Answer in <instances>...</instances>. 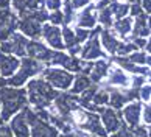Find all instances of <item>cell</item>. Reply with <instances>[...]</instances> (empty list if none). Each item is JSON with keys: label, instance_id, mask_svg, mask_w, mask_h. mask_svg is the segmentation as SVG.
<instances>
[{"label": "cell", "instance_id": "cell-1", "mask_svg": "<svg viewBox=\"0 0 151 137\" xmlns=\"http://www.w3.org/2000/svg\"><path fill=\"white\" fill-rule=\"evenodd\" d=\"M58 94H59V90L55 89L44 78H35L27 86V101L36 111L48 107Z\"/></svg>", "mask_w": 151, "mask_h": 137}, {"label": "cell", "instance_id": "cell-2", "mask_svg": "<svg viewBox=\"0 0 151 137\" xmlns=\"http://www.w3.org/2000/svg\"><path fill=\"white\" fill-rule=\"evenodd\" d=\"M27 105V89H14V87H0V117L3 122L17 114L22 107Z\"/></svg>", "mask_w": 151, "mask_h": 137}, {"label": "cell", "instance_id": "cell-3", "mask_svg": "<svg viewBox=\"0 0 151 137\" xmlns=\"http://www.w3.org/2000/svg\"><path fill=\"white\" fill-rule=\"evenodd\" d=\"M19 70H16L14 76H9L6 79H0V87H3V86H13V87H22L27 81H28L30 76H35L37 73L42 72V64L36 59L33 58H22L20 64H19Z\"/></svg>", "mask_w": 151, "mask_h": 137}, {"label": "cell", "instance_id": "cell-4", "mask_svg": "<svg viewBox=\"0 0 151 137\" xmlns=\"http://www.w3.org/2000/svg\"><path fill=\"white\" fill-rule=\"evenodd\" d=\"M22 111L25 114L28 125L31 126V131H30L31 137H58V129L47 120L39 118L36 111H33L28 106H24Z\"/></svg>", "mask_w": 151, "mask_h": 137}, {"label": "cell", "instance_id": "cell-5", "mask_svg": "<svg viewBox=\"0 0 151 137\" xmlns=\"http://www.w3.org/2000/svg\"><path fill=\"white\" fill-rule=\"evenodd\" d=\"M44 73V79L47 83H50L55 89L58 90H65L72 86V81H73V75L65 70V68H56V67H47L42 68Z\"/></svg>", "mask_w": 151, "mask_h": 137}, {"label": "cell", "instance_id": "cell-6", "mask_svg": "<svg viewBox=\"0 0 151 137\" xmlns=\"http://www.w3.org/2000/svg\"><path fill=\"white\" fill-rule=\"evenodd\" d=\"M27 42H28V39L24 34L14 31L6 41L0 44V53H6V55L14 53L16 56L22 58V56L27 55Z\"/></svg>", "mask_w": 151, "mask_h": 137}, {"label": "cell", "instance_id": "cell-7", "mask_svg": "<svg viewBox=\"0 0 151 137\" xmlns=\"http://www.w3.org/2000/svg\"><path fill=\"white\" fill-rule=\"evenodd\" d=\"M101 28H97L93 30V33L89 36V41L86 42L84 47H81V58L86 59V61H93L97 58H104L106 53L101 50V45H100V41H98V33Z\"/></svg>", "mask_w": 151, "mask_h": 137}, {"label": "cell", "instance_id": "cell-8", "mask_svg": "<svg viewBox=\"0 0 151 137\" xmlns=\"http://www.w3.org/2000/svg\"><path fill=\"white\" fill-rule=\"evenodd\" d=\"M48 64L50 66H61L69 72H81V67H83V62L80 59H76L75 56L65 55L64 51H61V50L53 51Z\"/></svg>", "mask_w": 151, "mask_h": 137}, {"label": "cell", "instance_id": "cell-9", "mask_svg": "<svg viewBox=\"0 0 151 137\" xmlns=\"http://www.w3.org/2000/svg\"><path fill=\"white\" fill-rule=\"evenodd\" d=\"M17 28L20 30V33L24 34V36L37 39L41 36V31H42V24L37 22L35 17H31L28 14V11H27L24 16H20V20L17 22Z\"/></svg>", "mask_w": 151, "mask_h": 137}, {"label": "cell", "instance_id": "cell-10", "mask_svg": "<svg viewBox=\"0 0 151 137\" xmlns=\"http://www.w3.org/2000/svg\"><path fill=\"white\" fill-rule=\"evenodd\" d=\"M27 55H28L30 58L39 61V62L41 61L42 62H48L50 58H52V55H53V50H50L47 45H44L42 42L33 39V41L27 42Z\"/></svg>", "mask_w": 151, "mask_h": 137}, {"label": "cell", "instance_id": "cell-11", "mask_svg": "<svg viewBox=\"0 0 151 137\" xmlns=\"http://www.w3.org/2000/svg\"><path fill=\"white\" fill-rule=\"evenodd\" d=\"M97 111L101 114V125L106 129V133H115L117 129L120 128L122 120H120V114L115 112L112 107H101L98 106Z\"/></svg>", "mask_w": 151, "mask_h": 137}, {"label": "cell", "instance_id": "cell-12", "mask_svg": "<svg viewBox=\"0 0 151 137\" xmlns=\"http://www.w3.org/2000/svg\"><path fill=\"white\" fill-rule=\"evenodd\" d=\"M41 36L45 39V42L50 47L56 48V50H64V42H63V36H61V30L56 25H42V31Z\"/></svg>", "mask_w": 151, "mask_h": 137}, {"label": "cell", "instance_id": "cell-13", "mask_svg": "<svg viewBox=\"0 0 151 137\" xmlns=\"http://www.w3.org/2000/svg\"><path fill=\"white\" fill-rule=\"evenodd\" d=\"M109 73H106V76H108V81H106V87H128V86L131 84V79L129 76L126 75L125 72L122 70L119 67H109Z\"/></svg>", "mask_w": 151, "mask_h": 137}, {"label": "cell", "instance_id": "cell-14", "mask_svg": "<svg viewBox=\"0 0 151 137\" xmlns=\"http://www.w3.org/2000/svg\"><path fill=\"white\" fill-rule=\"evenodd\" d=\"M19 64H20V61L17 56L0 53V73H2L3 78L13 76L16 73V70L19 68Z\"/></svg>", "mask_w": 151, "mask_h": 137}, {"label": "cell", "instance_id": "cell-15", "mask_svg": "<svg viewBox=\"0 0 151 137\" xmlns=\"http://www.w3.org/2000/svg\"><path fill=\"white\" fill-rule=\"evenodd\" d=\"M9 129L11 133H14L16 137H30V125L25 118L24 111L20 114H14V117L9 123Z\"/></svg>", "mask_w": 151, "mask_h": 137}, {"label": "cell", "instance_id": "cell-16", "mask_svg": "<svg viewBox=\"0 0 151 137\" xmlns=\"http://www.w3.org/2000/svg\"><path fill=\"white\" fill-rule=\"evenodd\" d=\"M76 24L80 28H86V30H91L95 27V24H97V9H95L93 5L84 6V9L76 17Z\"/></svg>", "mask_w": 151, "mask_h": 137}, {"label": "cell", "instance_id": "cell-17", "mask_svg": "<svg viewBox=\"0 0 151 137\" xmlns=\"http://www.w3.org/2000/svg\"><path fill=\"white\" fill-rule=\"evenodd\" d=\"M140 112H142V105L139 101H132L128 106L123 107V118L126 120V123L129 125L131 128H136L139 123H140Z\"/></svg>", "mask_w": 151, "mask_h": 137}, {"label": "cell", "instance_id": "cell-18", "mask_svg": "<svg viewBox=\"0 0 151 137\" xmlns=\"http://www.w3.org/2000/svg\"><path fill=\"white\" fill-rule=\"evenodd\" d=\"M114 62H117V64L120 66V68H123V70L129 72V73H134V75H142V76H148L150 75V67L147 66H137L134 64L132 61L128 59V56H117V58H114Z\"/></svg>", "mask_w": 151, "mask_h": 137}, {"label": "cell", "instance_id": "cell-19", "mask_svg": "<svg viewBox=\"0 0 151 137\" xmlns=\"http://www.w3.org/2000/svg\"><path fill=\"white\" fill-rule=\"evenodd\" d=\"M109 70V62L104 61V59H100V61H95L92 62V67L89 70V75H91V81L92 83H101L106 73Z\"/></svg>", "mask_w": 151, "mask_h": 137}, {"label": "cell", "instance_id": "cell-20", "mask_svg": "<svg viewBox=\"0 0 151 137\" xmlns=\"http://www.w3.org/2000/svg\"><path fill=\"white\" fill-rule=\"evenodd\" d=\"M132 36H137V37H148L150 36V27H148V14H139L134 20V25H132Z\"/></svg>", "mask_w": 151, "mask_h": 137}, {"label": "cell", "instance_id": "cell-21", "mask_svg": "<svg viewBox=\"0 0 151 137\" xmlns=\"http://www.w3.org/2000/svg\"><path fill=\"white\" fill-rule=\"evenodd\" d=\"M100 33H101V44H103V47L106 48V51L111 53V55H115L122 42L108 30V28H106V30H101Z\"/></svg>", "mask_w": 151, "mask_h": 137}, {"label": "cell", "instance_id": "cell-22", "mask_svg": "<svg viewBox=\"0 0 151 137\" xmlns=\"http://www.w3.org/2000/svg\"><path fill=\"white\" fill-rule=\"evenodd\" d=\"M109 90H111V95H109L108 103L112 106V109H122V107L128 103L125 90H123V92L119 89H109ZM109 90H106V92H109Z\"/></svg>", "mask_w": 151, "mask_h": 137}, {"label": "cell", "instance_id": "cell-23", "mask_svg": "<svg viewBox=\"0 0 151 137\" xmlns=\"http://www.w3.org/2000/svg\"><path fill=\"white\" fill-rule=\"evenodd\" d=\"M92 86V81L91 78H89L86 73H80L78 76L73 78V81H72V94L76 95V94H81L83 90H86L87 87H91Z\"/></svg>", "mask_w": 151, "mask_h": 137}, {"label": "cell", "instance_id": "cell-24", "mask_svg": "<svg viewBox=\"0 0 151 137\" xmlns=\"http://www.w3.org/2000/svg\"><path fill=\"white\" fill-rule=\"evenodd\" d=\"M17 22L19 19L16 17V14H13L9 11V8H5V9H0V28L3 27H8L11 30H16L17 28Z\"/></svg>", "mask_w": 151, "mask_h": 137}, {"label": "cell", "instance_id": "cell-25", "mask_svg": "<svg viewBox=\"0 0 151 137\" xmlns=\"http://www.w3.org/2000/svg\"><path fill=\"white\" fill-rule=\"evenodd\" d=\"M114 30L117 34H120L122 37H125L126 34H129L132 30V19L131 17H122V19H117L114 24Z\"/></svg>", "mask_w": 151, "mask_h": 137}, {"label": "cell", "instance_id": "cell-26", "mask_svg": "<svg viewBox=\"0 0 151 137\" xmlns=\"http://www.w3.org/2000/svg\"><path fill=\"white\" fill-rule=\"evenodd\" d=\"M108 8L111 9V13H112V17L115 19H122V17H126V14L129 13V5L125 3V2H111L108 5Z\"/></svg>", "mask_w": 151, "mask_h": 137}, {"label": "cell", "instance_id": "cell-27", "mask_svg": "<svg viewBox=\"0 0 151 137\" xmlns=\"http://www.w3.org/2000/svg\"><path fill=\"white\" fill-rule=\"evenodd\" d=\"M61 36H63V42H64V47L70 48L76 45V37H75V33L72 28H69V25H64V28L61 30Z\"/></svg>", "mask_w": 151, "mask_h": 137}, {"label": "cell", "instance_id": "cell-28", "mask_svg": "<svg viewBox=\"0 0 151 137\" xmlns=\"http://www.w3.org/2000/svg\"><path fill=\"white\" fill-rule=\"evenodd\" d=\"M128 59L132 61L134 64H137V66H143V64H147L150 66V55L148 53H145V51H132V53L128 55Z\"/></svg>", "mask_w": 151, "mask_h": 137}, {"label": "cell", "instance_id": "cell-29", "mask_svg": "<svg viewBox=\"0 0 151 137\" xmlns=\"http://www.w3.org/2000/svg\"><path fill=\"white\" fill-rule=\"evenodd\" d=\"M100 11V14H98V17H97V20L101 24L104 28H109V27H112V24H114V17H112V13H111V9L106 6V8H101V9H98Z\"/></svg>", "mask_w": 151, "mask_h": 137}, {"label": "cell", "instance_id": "cell-30", "mask_svg": "<svg viewBox=\"0 0 151 137\" xmlns=\"http://www.w3.org/2000/svg\"><path fill=\"white\" fill-rule=\"evenodd\" d=\"M108 100H109V94L106 92L104 89L97 90V92H95V95H93V98H92V106H93L92 111H97L98 106L106 105V103H108Z\"/></svg>", "mask_w": 151, "mask_h": 137}, {"label": "cell", "instance_id": "cell-31", "mask_svg": "<svg viewBox=\"0 0 151 137\" xmlns=\"http://www.w3.org/2000/svg\"><path fill=\"white\" fill-rule=\"evenodd\" d=\"M136 50H137V47L132 42H122L119 50H117V55L119 56H128L129 53H132V51H136Z\"/></svg>", "mask_w": 151, "mask_h": 137}, {"label": "cell", "instance_id": "cell-32", "mask_svg": "<svg viewBox=\"0 0 151 137\" xmlns=\"http://www.w3.org/2000/svg\"><path fill=\"white\" fill-rule=\"evenodd\" d=\"M47 19L52 22V25H63L64 24V14H63V11H59V9L52 11Z\"/></svg>", "mask_w": 151, "mask_h": 137}, {"label": "cell", "instance_id": "cell-33", "mask_svg": "<svg viewBox=\"0 0 151 137\" xmlns=\"http://www.w3.org/2000/svg\"><path fill=\"white\" fill-rule=\"evenodd\" d=\"M134 134H132V128L131 126H128V125H125L122 122V125H120V128L115 131V134L112 136V137H132Z\"/></svg>", "mask_w": 151, "mask_h": 137}, {"label": "cell", "instance_id": "cell-34", "mask_svg": "<svg viewBox=\"0 0 151 137\" xmlns=\"http://www.w3.org/2000/svg\"><path fill=\"white\" fill-rule=\"evenodd\" d=\"M73 33H75V37H76V42H78V44L87 41L89 36H91L89 30H86V28H80V27H76L75 30H73Z\"/></svg>", "mask_w": 151, "mask_h": 137}, {"label": "cell", "instance_id": "cell-35", "mask_svg": "<svg viewBox=\"0 0 151 137\" xmlns=\"http://www.w3.org/2000/svg\"><path fill=\"white\" fill-rule=\"evenodd\" d=\"M27 11H36L44 8V0H25Z\"/></svg>", "mask_w": 151, "mask_h": 137}, {"label": "cell", "instance_id": "cell-36", "mask_svg": "<svg viewBox=\"0 0 151 137\" xmlns=\"http://www.w3.org/2000/svg\"><path fill=\"white\" fill-rule=\"evenodd\" d=\"M13 8L19 13V16H24L27 13V6H25V0H11Z\"/></svg>", "mask_w": 151, "mask_h": 137}, {"label": "cell", "instance_id": "cell-37", "mask_svg": "<svg viewBox=\"0 0 151 137\" xmlns=\"http://www.w3.org/2000/svg\"><path fill=\"white\" fill-rule=\"evenodd\" d=\"M44 6L50 11H56L63 6V0H44Z\"/></svg>", "mask_w": 151, "mask_h": 137}, {"label": "cell", "instance_id": "cell-38", "mask_svg": "<svg viewBox=\"0 0 151 137\" xmlns=\"http://www.w3.org/2000/svg\"><path fill=\"white\" fill-rule=\"evenodd\" d=\"M150 92H151L150 84H143L142 87L139 89V97H140L143 101H150Z\"/></svg>", "mask_w": 151, "mask_h": 137}, {"label": "cell", "instance_id": "cell-39", "mask_svg": "<svg viewBox=\"0 0 151 137\" xmlns=\"http://www.w3.org/2000/svg\"><path fill=\"white\" fill-rule=\"evenodd\" d=\"M129 11H131V16H132V17H137L139 14L145 13V11L142 9V6H140V2H139V0H136V2H132V5L129 6Z\"/></svg>", "mask_w": 151, "mask_h": 137}, {"label": "cell", "instance_id": "cell-40", "mask_svg": "<svg viewBox=\"0 0 151 137\" xmlns=\"http://www.w3.org/2000/svg\"><path fill=\"white\" fill-rule=\"evenodd\" d=\"M140 115L143 117V122L147 123V125H150V122H151V107H150V105L147 103L143 107H142V112H140Z\"/></svg>", "mask_w": 151, "mask_h": 137}, {"label": "cell", "instance_id": "cell-41", "mask_svg": "<svg viewBox=\"0 0 151 137\" xmlns=\"http://www.w3.org/2000/svg\"><path fill=\"white\" fill-rule=\"evenodd\" d=\"M147 78L145 76H132V81H131V87L132 89H140L142 86L145 84Z\"/></svg>", "mask_w": 151, "mask_h": 137}, {"label": "cell", "instance_id": "cell-42", "mask_svg": "<svg viewBox=\"0 0 151 137\" xmlns=\"http://www.w3.org/2000/svg\"><path fill=\"white\" fill-rule=\"evenodd\" d=\"M70 5L73 9H81L87 5H91V0H70Z\"/></svg>", "mask_w": 151, "mask_h": 137}, {"label": "cell", "instance_id": "cell-43", "mask_svg": "<svg viewBox=\"0 0 151 137\" xmlns=\"http://www.w3.org/2000/svg\"><path fill=\"white\" fill-rule=\"evenodd\" d=\"M14 31L11 30V28H8V27H3V28H0V41H6V39L13 34Z\"/></svg>", "mask_w": 151, "mask_h": 137}, {"label": "cell", "instance_id": "cell-44", "mask_svg": "<svg viewBox=\"0 0 151 137\" xmlns=\"http://www.w3.org/2000/svg\"><path fill=\"white\" fill-rule=\"evenodd\" d=\"M132 44L136 45V47H147V44H148V39H143V37H137V36H132Z\"/></svg>", "mask_w": 151, "mask_h": 137}, {"label": "cell", "instance_id": "cell-45", "mask_svg": "<svg viewBox=\"0 0 151 137\" xmlns=\"http://www.w3.org/2000/svg\"><path fill=\"white\" fill-rule=\"evenodd\" d=\"M0 137H13V133H11L9 126H2L0 125Z\"/></svg>", "mask_w": 151, "mask_h": 137}, {"label": "cell", "instance_id": "cell-46", "mask_svg": "<svg viewBox=\"0 0 151 137\" xmlns=\"http://www.w3.org/2000/svg\"><path fill=\"white\" fill-rule=\"evenodd\" d=\"M140 6L143 11H147V14H150V0H140Z\"/></svg>", "mask_w": 151, "mask_h": 137}, {"label": "cell", "instance_id": "cell-47", "mask_svg": "<svg viewBox=\"0 0 151 137\" xmlns=\"http://www.w3.org/2000/svg\"><path fill=\"white\" fill-rule=\"evenodd\" d=\"M9 5H11V0H0V9L9 8Z\"/></svg>", "mask_w": 151, "mask_h": 137}, {"label": "cell", "instance_id": "cell-48", "mask_svg": "<svg viewBox=\"0 0 151 137\" xmlns=\"http://www.w3.org/2000/svg\"><path fill=\"white\" fill-rule=\"evenodd\" d=\"M58 137H75L73 136V129L69 131V133H63V134H58Z\"/></svg>", "mask_w": 151, "mask_h": 137}, {"label": "cell", "instance_id": "cell-49", "mask_svg": "<svg viewBox=\"0 0 151 137\" xmlns=\"http://www.w3.org/2000/svg\"><path fill=\"white\" fill-rule=\"evenodd\" d=\"M3 123V120H2V117H0V125H2Z\"/></svg>", "mask_w": 151, "mask_h": 137}, {"label": "cell", "instance_id": "cell-50", "mask_svg": "<svg viewBox=\"0 0 151 137\" xmlns=\"http://www.w3.org/2000/svg\"><path fill=\"white\" fill-rule=\"evenodd\" d=\"M132 137H139V136H132Z\"/></svg>", "mask_w": 151, "mask_h": 137}, {"label": "cell", "instance_id": "cell-51", "mask_svg": "<svg viewBox=\"0 0 151 137\" xmlns=\"http://www.w3.org/2000/svg\"><path fill=\"white\" fill-rule=\"evenodd\" d=\"M95 137H98V136H95Z\"/></svg>", "mask_w": 151, "mask_h": 137}, {"label": "cell", "instance_id": "cell-52", "mask_svg": "<svg viewBox=\"0 0 151 137\" xmlns=\"http://www.w3.org/2000/svg\"><path fill=\"white\" fill-rule=\"evenodd\" d=\"M97 2H98V0H97Z\"/></svg>", "mask_w": 151, "mask_h": 137}]
</instances>
